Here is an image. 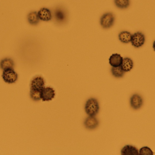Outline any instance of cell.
I'll list each match as a JSON object with an SVG mask.
<instances>
[{
	"label": "cell",
	"instance_id": "cell-1",
	"mask_svg": "<svg viewBox=\"0 0 155 155\" xmlns=\"http://www.w3.org/2000/svg\"><path fill=\"white\" fill-rule=\"evenodd\" d=\"M100 109L99 103L95 98H91L86 102L85 111L89 116H95L98 113Z\"/></svg>",
	"mask_w": 155,
	"mask_h": 155
},
{
	"label": "cell",
	"instance_id": "cell-2",
	"mask_svg": "<svg viewBox=\"0 0 155 155\" xmlns=\"http://www.w3.org/2000/svg\"><path fill=\"white\" fill-rule=\"evenodd\" d=\"M2 77L5 83L13 84L17 81L18 76L13 68H10L4 70L2 75Z\"/></svg>",
	"mask_w": 155,
	"mask_h": 155
},
{
	"label": "cell",
	"instance_id": "cell-3",
	"mask_svg": "<svg viewBox=\"0 0 155 155\" xmlns=\"http://www.w3.org/2000/svg\"><path fill=\"white\" fill-rule=\"evenodd\" d=\"M114 15L111 12L104 14L100 18V25L104 29L111 28L114 25Z\"/></svg>",
	"mask_w": 155,
	"mask_h": 155
},
{
	"label": "cell",
	"instance_id": "cell-4",
	"mask_svg": "<svg viewBox=\"0 0 155 155\" xmlns=\"http://www.w3.org/2000/svg\"><path fill=\"white\" fill-rule=\"evenodd\" d=\"M145 41V35L142 32H136L132 35L131 43L132 45L135 48L142 47L144 44Z\"/></svg>",
	"mask_w": 155,
	"mask_h": 155
},
{
	"label": "cell",
	"instance_id": "cell-5",
	"mask_svg": "<svg viewBox=\"0 0 155 155\" xmlns=\"http://www.w3.org/2000/svg\"><path fill=\"white\" fill-rule=\"evenodd\" d=\"M44 79L41 76H37L34 77L31 83V90L42 92L45 88Z\"/></svg>",
	"mask_w": 155,
	"mask_h": 155
},
{
	"label": "cell",
	"instance_id": "cell-6",
	"mask_svg": "<svg viewBox=\"0 0 155 155\" xmlns=\"http://www.w3.org/2000/svg\"><path fill=\"white\" fill-rule=\"evenodd\" d=\"M130 103V106L133 109L138 110L143 106V100L141 95L138 94H134L131 96Z\"/></svg>",
	"mask_w": 155,
	"mask_h": 155
},
{
	"label": "cell",
	"instance_id": "cell-7",
	"mask_svg": "<svg viewBox=\"0 0 155 155\" xmlns=\"http://www.w3.org/2000/svg\"><path fill=\"white\" fill-rule=\"evenodd\" d=\"M55 91L51 87H45L41 93V99L44 102L51 101L55 96Z\"/></svg>",
	"mask_w": 155,
	"mask_h": 155
},
{
	"label": "cell",
	"instance_id": "cell-8",
	"mask_svg": "<svg viewBox=\"0 0 155 155\" xmlns=\"http://www.w3.org/2000/svg\"><path fill=\"white\" fill-rule=\"evenodd\" d=\"M84 125L87 129L93 130L98 126L99 122L95 116H89L85 120Z\"/></svg>",
	"mask_w": 155,
	"mask_h": 155
},
{
	"label": "cell",
	"instance_id": "cell-9",
	"mask_svg": "<svg viewBox=\"0 0 155 155\" xmlns=\"http://www.w3.org/2000/svg\"><path fill=\"white\" fill-rule=\"evenodd\" d=\"M38 14L40 20L44 22L51 21L52 18V15L51 10L45 7L41 8L38 11Z\"/></svg>",
	"mask_w": 155,
	"mask_h": 155
},
{
	"label": "cell",
	"instance_id": "cell-10",
	"mask_svg": "<svg viewBox=\"0 0 155 155\" xmlns=\"http://www.w3.org/2000/svg\"><path fill=\"white\" fill-rule=\"evenodd\" d=\"M123 61V57L120 54H114L110 56L109 63L112 67H118L121 66Z\"/></svg>",
	"mask_w": 155,
	"mask_h": 155
},
{
	"label": "cell",
	"instance_id": "cell-11",
	"mask_svg": "<svg viewBox=\"0 0 155 155\" xmlns=\"http://www.w3.org/2000/svg\"><path fill=\"white\" fill-rule=\"evenodd\" d=\"M122 155H138L139 154L138 149L132 145H126L121 150Z\"/></svg>",
	"mask_w": 155,
	"mask_h": 155
},
{
	"label": "cell",
	"instance_id": "cell-12",
	"mask_svg": "<svg viewBox=\"0 0 155 155\" xmlns=\"http://www.w3.org/2000/svg\"><path fill=\"white\" fill-rule=\"evenodd\" d=\"M134 62L131 58L125 57L123 58L121 66L125 72H130L134 67Z\"/></svg>",
	"mask_w": 155,
	"mask_h": 155
},
{
	"label": "cell",
	"instance_id": "cell-13",
	"mask_svg": "<svg viewBox=\"0 0 155 155\" xmlns=\"http://www.w3.org/2000/svg\"><path fill=\"white\" fill-rule=\"evenodd\" d=\"M132 34L127 31H122L118 35V38L121 42L127 44L131 42Z\"/></svg>",
	"mask_w": 155,
	"mask_h": 155
},
{
	"label": "cell",
	"instance_id": "cell-14",
	"mask_svg": "<svg viewBox=\"0 0 155 155\" xmlns=\"http://www.w3.org/2000/svg\"><path fill=\"white\" fill-rule=\"evenodd\" d=\"M14 65V62L12 59L10 58H4L0 62V68L3 71L10 68H13Z\"/></svg>",
	"mask_w": 155,
	"mask_h": 155
},
{
	"label": "cell",
	"instance_id": "cell-15",
	"mask_svg": "<svg viewBox=\"0 0 155 155\" xmlns=\"http://www.w3.org/2000/svg\"><path fill=\"white\" fill-rule=\"evenodd\" d=\"M27 20L30 24L35 25L38 24L40 22V18L38 12H31L28 14L27 15Z\"/></svg>",
	"mask_w": 155,
	"mask_h": 155
},
{
	"label": "cell",
	"instance_id": "cell-16",
	"mask_svg": "<svg viewBox=\"0 0 155 155\" xmlns=\"http://www.w3.org/2000/svg\"><path fill=\"white\" fill-rule=\"evenodd\" d=\"M111 71L113 76L116 78H121L123 77L125 72L123 70L121 66L118 67H112Z\"/></svg>",
	"mask_w": 155,
	"mask_h": 155
},
{
	"label": "cell",
	"instance_id": "cell-17",
	"mask_svg": "<svg viewBox=\"0 0 155 155\" xmlns=\"http://www.w3.org/2000/svg\"><path fill=\"white\" fill-rule=\"evenodd\" d=\"M114 2L116 6L121 9H127L130 4V0H114Z\"/></svg>",
	"mask_w": 155,
	"mask_h": 155
},
{
	"label": "cell",
	"instance_id": "cell-18",
	"mask_svg": "<svg viewBox=\"0 0 155 155\" xmlns=\"http://www.w3.org/2000/svg\"><path fill=\"white\" fill-rule=\"evenodd\" d=\"M41 91H35V90H30V96L33 101H39L41 99Z\"/></svg>",
	"mask_w": 155,
	"mask_h": 155
},
{
	"label": "cell",
	"instance_id": "cell-19",
	"mask_svg": "<svg viewBox=\"0 0 155 155\" xmlns=\"http://www.w3.org/2000/svg\"><path fill=\"white\" fill-rule=\"evenodd\" d=\"M55 17L59 22L63 21L65 19V14L64 11L61 9H57L56 11H55Z\"/></svg>",
	"mask_w": 155,
	"mask_h": 155
},
{
	"label": "cell",
	"instance_id": "cell-20",
	"mask_svg": "<svg viewBox=\"0 0 155 155\" xmlns=\"http://www.w3.org/2000/svg\"><path fill=\"white\" fill-rule=\"evenodd\" d=\"M139 153L140 155H153V153L152 150L147 147H144L141 148L139 151Z\"/></svg>",
	"mask_w": 155,
	"mask_h": 155
},
{
	"label": "cell",
	"instance_id": "cell-21",
	"mask_svg": "<svg viewBox=\"0 0 155 155\" xmlns=\"http://www.w3.org/2000/svg\"><path fill=\"white\" fill-rule=\"evenodd\" d=\"M153 48L154 51H155V40L154 42H153Z\"/></svg>",
	"mask_w": 155,
	"mask_h": 155
}]
</instances>
